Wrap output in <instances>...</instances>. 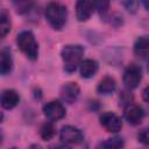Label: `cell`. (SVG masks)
Wrapping results in <instances>:
<instances>
[{
    "label": "cell",
    "instance_id": "6da1fadb",
    "mask_svg": "<svg viewBox=\"0 0 149 149\" xmlns=\"http://www.w3.org/2000/svg\"><path fill=\"white\" fill-rule=\"evenodd\" d=\"M44 15H45V19L49 22V24L55 30H61L66 23L68 10L63 3L58 2V1H51L47 5Z\"/></svg>",
    "mask_w": 149,
    "mask_h": 149
},
{
    "label": "cell",
    "instance_id": "7a4b0ae2",
    "mask_svg": "<svg viewBox=\"0 0 149 149\" xmlns=\"http://www.w3.org/2000/svg\"><path fill=\"white\" fill-rule=\"evenodd\" d=\"M84 55V48L80 44H68L64 45L61 51V57L64 65L65 72H73L80 65L81 57Z\"/></svg>",
    "mask_w": 149,
    "mask_h": 149
},
{
    "label": "cell",
    "instance_id": "3957f363",
    "mask_svg": "<svg viewBox=\"0 0 149 149\" xmlns=\"http://www.w3.org/2000/svg\"><path fill=\"white\" fill-rule=\"evenodd\" d=\"M16 44L19 49L30 61H35L38 57V44L34 34L30 30H23L16 36Z\"/></svg>",
    "mask_w": 149,
    "mask_h": 149
},
{
    "label": "cell",
    "instance_id": "277c9868",
    "mask_svg": "<svg viewBox=\"0 0 149 149\" xmlns=\"http://www.w3.org/2000/svg\"><path fill=\"white\" fill-rule=\"evenodd\" d=\"M142 79V69L140 65L132 63L123 71V84L128 90H134L139 86Z\"/></svg>",
    "mask_w": 149,
    "mask_h": 149
},
{
    "label": "cell",
    "instance_id": "5b68a950",
    "mask_svg": "<svg viewBox=\"0 0 149 149\" xmlns=\"http://www.w3.org/2000/svg\"><path fill=\"white\" fill-rule=\"evenodd\" d=\"M59 140L65 144H78L84 140V134L79 128L68 125L61 128Z\"/></svg>",
    "mask_w": 149,
    "mask_h": 149
},
{
    "label": "cell",
    "instance_id": "8992f818",
    "mask_svg": "<svg viewBox=\"0 0 149 149\" xmlns=\"http://www.w3.org/2000/svg\"><path fill=\"white\" fill-rule=\"evenodd\" d=\"M43 114L49 121H58L65 116V107L58 100H51L43 106Z\"/></svg>",
    "mask_w": 149,
    "mask_h": 149
},
{
    "label": "cell",
    "instance_id": "52a82bcc",
    "mask_svg": "<svg viewBox=\"0 0 149 149\" xmlns=\"http://www.w3.org/2000/svg\"><path fill=\"white\" fill-rule=\"evenodd\" d=\"M101 127L109 133H118L122 128L121 119L113 112H105L99 118Z\"/></svg>",
    "mask_w": 149,
    "mask_h": 149
},
{
    "label": "cell",
    "instance_id": "ba28073f",
    "mask_svg": "<svg viewBox=\"0 0 149 149\" xmlns=\"http://www.w3.org/2000/svg\"><path fill=\"white\" fill-rule=\"evenodd\" d=\"M123 116L126 119V121L132 125V126H137L142 122L143 120V116H144V113H143V109L136 105V104H128L127 106H125V111H123Z\"/></svg>",
    "mask_w": 149,
    "mask_h": 149
},
{
    "label": "cell",
    "instance_id": "9c48e42d",
    "mask_svg": "<svg viewBox=\"0 0 149 149\" xmlns=\"http://www.w3.org/2000/svg\"><path fill=\"white\" fill-rule=\"evenodd\" d=\"M80 93V88L77 83L69 81L64 84L61 88V99L66 104H73Z\"/></svg>",
    "mask_w": 149,
    "mask_h": 149
},
{
    "label": "cell",
    "instance_id": "30bf717a",
    "mask_svg": "<svg viewBox=\"0 0 149 149\" xmlns=\"http://www.w3.org/2000/svg\"><path fill=\"white\" fill-rule=\"evenodd\" d=\"M92 0H77L76 1V17L79 22L87 21L93 12Z\"/></svg>",
    "mask_w": 149,
    "mask_h": 149
},
{
    "label": "cell",
    "instance_id": "8fae6325",
    "mask_svg": "<svg viewBox=\"0 0 149 149\" xmlns=\"http://www.w3.org/2000/svg\"><path fill=\"white\" fill-rule=\"evenodd\" d=\"M20 101V95L14 90H3L1 93L0 102L2 108L5 109H13L15 106H17Z\"/></svg>",
    "mask_w": 149,
    "mask_h": 149
},
{
    "label": "cell",
    "instance_id": "7c38bea8",
    "mask_svg": "<svg viewBox=\"0 0 149 149\" xmlns=\"http://www.w3.org/2000/svg\"><path fill=\"white\" fill-rule=\"evenodd\" d=\"M134 54L142 58H149V35L140 36L134 43Z\"/></svg>",
    "mask_w": 149,
    "mask_h": 149
},
{
    "label": "cell",
    "instance_id": "4fadbf2b",
    "mask_svg": "<svg viewBox=\"0 0 149 149\" xmlns=\"http://www.w3.org/2000/svg\"><path fill=\"white\" fill-rule=\"evenodd\" d=\"M98 69H99V64L97 61L94 59H84L81 61L80 65H79V72H80V76L83 78H92L93 76H95V73L98 72Z\"/></svg>",
    "mask_w": 149,
    "mask_h": 149
},
{
    "label": "cell",
    "instance_id": "5bb4252c",
    "mask_svg": "<svg viewBox=\"0 0 149 149\" xmlns=\"http://www.w3.org/2000/svg\"><path fill=\"white\" fill-rule=\"evenodd\" d=\"M13 69V58L8 48L1 49L0 52V72L2 76H7Z\"/></svg>",
    "mask_w": 149,
    "mask_h": 149
},
{
    "label": "cell",
    "instance_id": "9a60e30c",
    "mask_svg": "<svg viewBox=\"0 0 149 149\" xmlns=\"http://www.w3.org/2000/svg\"><path fill=\"white\" fill-rule=\"evenodd\" d=\"M115 88H116V81L114 80V78H112L109 76L104 77L97 86L98 93H100L102 95H107V94L113 93L115 91Z\"/></svg>",
    "mask_w": 149,
    "mask_h": 149
},
{
    "label": "cell",
    "instance_id": "2e32d148",
    "mask_svg": "<svg viewBox=\"0 0 149 149\" xmlns=\"http://www.w3.org/2000/svg\"><path fill=\"white\" fill-rule=\"evenodd\" d=\"M12 28V22H10V16L7 9H2L0 13V35L1 37H5Z\"/></svg>",
    "mask_w": 149,
    "mask_h": 149
},
{
    "label": "cell",
    "instance_id": "e0dca14e",
    "mask_svg": "<svg viewBox=\"0 0 149 149\" xmlns=\"http://www.w3.org/2000/svg\"><path fill=\"white\" fill-rule=\"evenodd\" d=\"M125 146V141L120 136H113L111 139L105 140L104 142H100L97 147L98 148H107V149H118L122 148Z\"/></svg>",
    "mask_w": 149,
    "mask_h": 149
},
{
    "label": "cell",
    "instance_id": "ac0fdd59",
    "mask_svg": "<svg viewBox=\"0 0 149 149\" xmlns=\"http://www.w3.org/2000/svg\"><path fill=\"white\" fill-rule=\"evenodd\" d=\"M56 135V127L54 126L52 121L50 122H45L41 126L40 128V136L42 140L44 141H49L51 140L54 136Z\"/></svg>",
    "mask_w": 149,
    "mask_h": 149
},
{
    "label": "cell",
    "instance_id": "d6986e66",
    "mask_svg": "<svg viewBox=\"0 0 149 149\" xmlns=\"http://www.w3.org/2000/svg\"><path fill=\"white\" fill-rule=\"evenodd\" d=\"M92 2H93L94 9L100 15H105L108 12L109 5H111V0H92Z\"/></svg>",
    "mask_w": 149,
    "mask_h": 149
},
{
    "label": "cell",
    "instance_id": "ffe728a7",
    "mask_svg": "<svg viewBox=\"0 0 149 149\" xmlns=\"http://www.w3.org/2000/svg\"><path fill=\"white\" fill-rule=\"evenodd\" d=\"M121 2H122V5L125 6V8H126L128 12H130V13H136L137 6H139L137 0H121Z\"/></svg>",
    "mask_w": 149,
    "mask_h": 149
},
{
    "label": "cell",
    "instance_id": "44dd1931",
    "mask_svg": "<svg viewBox=\"0 0 149 149\" xmlns=\"http://www.w3.org/2000/svg\"><path fill=\"white\" fill-rule=\"evenodd\" d=\"M137 140L139 142L149 146V129H143L137 134Z\"/></svg>",
    "mask_w": 149,
    "mask_h": 149
},
{
    "label": "cell",
    "instance_id": "7402d4cb",
    "mask_svg": "<svg viewBox=\"0 0 149 149\" xmlns=\"http://www.w3.org/2000/svg\"><path fill=\"white\" fill-rule=\"evenodd\" d=\"M142 98H143V100L149 105V85L143 90V92H142Z\"/></svg>",
    "mask_w": 149,
    "mask_h": 149
},
{
    "label": "cell",
    "instance_id": "603a6c76",
    "mask_svg": "<svg viewBox=\"0 0 149 149\" xmlns=\"http://www.w3.org/2000/svg\"><path fill=\"white\" fill-rule=\"evenodd\" d=\"M141 2H142V5H143V7H144L147 10H149V0H141Z\"/></svg>",
    "mask_w": 149,
    "mask_h": 149
},
{
    "label": "cell",
    "instance_id": "cb8c5ba5",
    "mask_svg": "<svg viewBox=\"0 0 149 149\" xmlns=\"http://www.w3.org/2000/svg\"><path fill=\"white\" fill-rule=\"evenodd\" d=\"M13 1H14V2H17V1H20V0H13Z\"/></svg>",
    "mask_w": 149,
    "mask_h": 149
},
{
    "label": "cell",
    "instance_id": "d4e9b609",
    "mask_svg": "<svg viewBox=\"0 0 149 149\" xmlns=\"http://www.w3.org/2000/svg\"><path fill=\"white\" fill-rule=\"evenodd\" d=\"M148 72H149V63H148Z\"/></svg>",
    "mask_w": 149,
    "mask_h": 149
}]
</instances>
